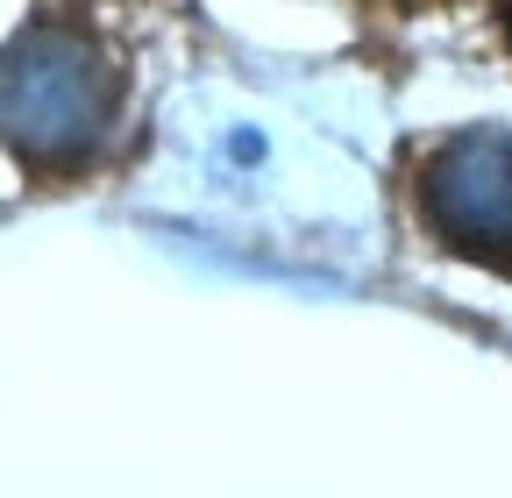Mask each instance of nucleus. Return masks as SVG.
<instances>
[{
	"label": "nucleus",
	"instance_id": "1",
	"mask_svg": "<svg viewBox=\"0 0 512 498\" xmlns=\"http://www.w3.org/2000/svg\"><path fill=\"white\" fill-rule=\"evenodd\" d=\"M136 65L93 8H36L0 36V157L29 185H86L128 143Z\"/></svg>",
	"mask_w": 512,
	"mask_h": 498
},
{
	"label": "nucleus",
	"instance_id": "2",
	"mask_svg": "<svg viewBox=\"0 0 512 498\" xmlns=\"http://www.w3.org/2000/svg\"><path fill=\"white\" fill-rule=\"evenodd\" d=\"M406 207L441 257L512 285V129L470 121L420 143L406 164Z\"/></svg>",
	"mask_w": 512,
	"mask_h": 498
}]
</instances>
